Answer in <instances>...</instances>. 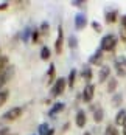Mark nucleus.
<instances>
[{
    "instance_id": "dca6fc26",
    "label": "nucleus",
    "mask_w": 126,
    "mask_h": 135,
    "mask_svg": "<svg viewBox=\"0 0 126 135\" xmlns=\"http://www.w3.org/2000/svg\"><path fill=\"white\" fill-rule=\"evenodd\" d=\"M92 110H94V121H95V123H101V121H103V118H104L103 109L100 107V106H97V107H94Z\"/></svg>"
},
{
    "instance_id": "20e7f679",
    "label": "nucleus",
    "mask_w": 126,
    "mask_h": 135,
    "mask_svg": "<svg viewBox=\"0 0 126 135\" xmlns=\"http://www.w3.org/2000/svg\"><path fill=\"white\" fill-rule=\"evenodd\" d=\"M22 107H13L10 109L6 113H3L2 115V121H14V120H17L19 117H22Z\"/></svg>"
},
{
    "instance_id": "ddd939ff",
    "label": "nucleus",
    "mask_w": 126,
    "mask_h": 135,
    "mask_svg": "<svg viewBox=\"0 0 126 135\" xmlns=\"http://www.w3.org/2000/svg\"><path fill=\"white\" fill-rule=\"evenodd\" d=\"M55 76H56V67L53 64H50L48 71H47V85H50V84L55 82Z\"/></svg>"
},
{
    "instance_id": "4468645a",
    "label": "nucleus",
    "mask_w": 126,
    "mask_h": 135,
    "mask_svg": "<svg viewBox=\"0 0 126 135\" xmlns=\"http://www.w3.org/2000/svg\"><path fill=\"white\" fill-rule=\"evenodd\" d=\"M64 103H55L53 106H52V109H50V112H48V115L50 117H55V115H58V113H61L62 110H64Z\"/></svg>"
},
{
    "instance_id": "412c9836",
    "label": "nucleus",
    "mask_w": 126,
    "mask_h": 135,
    "mask_svg": "<svg viewBox=\"0 0 126 135\" xmlns=\"http://www.w3.org/2000/svg\"><path fill=\"white\" fill-rule=\"evenodd\" d=\"M50 56H52L50 48H48V47H42V50H41V59L42 61H48Z\"/></svg>"
},
{
    "instance_id": "c9c22d12",
    "label": "nucleus",
    "mask_w": 126,
    "mask_h": 135,
    "mask_svg": "<svg viewBox=\"0 0 126 135\" xmlns=\"http://www.w3.org/2000/svg\"><path fill=\"white\" fill-rule=\"evenodd\" d=\"M0 51H2V50H0Z\"/></svg>"
},
{
    "instance_id": "4be33fe9",
    "label": "nucleus",
    "mask_w": 126,
    "mask_h": 135,
    "mask_svg": "<svg viewBox=\"0 0 126 135\" xmlns=\"http://www.w3.org/2000/svg\"><path fill=\"white\" fill-rule=\"evenodd\" d=\"M115 89H117V79L115 78H109V81H108V92L114 93Z\"/></svg>"
},
{
    "instance_id": "9b49d317",
    "label": "nucleus",
    "mask_w": 126,
    "mask_h": 135,
    "mask_svg": "<svg viewBox=\"0 0 126 135\" xmlns=\"http://www.w3.org/2000/svg\"><path fill=\"white\" fill-rule=\"evenodd\" d=\"M75 123H76L78 127H84V126H86V123H87V117H86V112H84V110H78V112H76Z\"/></svg>"
},
{
    "instance_id": "6ab92c4d",
    "label": "nucleus",
    "mask_w": 126,
    "mask_h": 135,
    "mask_svg": "<svg viewBox=\"0 0 126 135\" xmlns=\"http://www.w3.org/2000/svg\"><path fill=\"white\" fill-rule=\"evenodd\" d=\"M75 79H76V70L75 68H72L69 73V78H67V85H69L70 89L75 85Z\"/></svg>"
},
{
    "instance_id": "a878e982",
    "label": "nucleus",
    "mask_w": 126,
    "mask_h": 135,
    "mask_svg": "<svg viewBox=\"0 0 126 135\" xmlns=\"http://www.w3.org/2000/svg\"><path fill=\"white\" fill-rule=\"evenodd\" d=\"M122 101H123V95H122V93L114 95V98H112V104H114V106H120V104H122Z\"/></svg>"
},
{
    "instance_id": "72a5a7b5",
    "label": "nucleus",
    "mask_w": 126,
    "mask_h": 135,
    "mask_svg": "<svg viewBox=\"0 0 126 135\" xmlns=\"http://www.w3.org/2000/svg\"><path fill=\"white\" fill-rule=\"evenodd\" d=\"M123 135H126V123H125V126H123Z\"/></svg>"
},
{
    "instance_id": "bb28decb",
    "label": "nucleus",
    "mask_w": 126,
    "mask_h": 135,
    "mask_svg": "<svg viewBox=\"0 0 126 135\" xmlns=\"http://www.w3.org/2000/svg\"><path fill=\"white\" fill-rule=\"evenodd\" d=\"M39 36H41V34H39V30H34V31L31 33V42H34V44L39 42Z\"/></svg>"
},
{
    "instance_id": "c756f323",
    "label": "nucleus",
    "mask_w": 126,
    "mask_h": 135,
    "mask_svg": "<svg viewBox=\"0 0 126 135\" xmlns=\"http://www.w3.org/2000/svg\"><path fill=\"white\" fill-rule=\"evenodd\" d=\"M92 28H94L97 33H100V31H101V25H100L98 22H92Z\"/></svg>"
},
{
    "instance_id": "a211bd4d",
    "label": "nucleus",
    "mask_w": 126,
    "mask_h": 135,
    "mask_svg": "<svg viewBox=\"0 0 126 135\" xmlns=\"http://www.w3.org/2000/svg\"><path fill=\"white\" fill-rule=\"evenodd\" d=\"M8 67H10V59H8V56H2V54H0V75H2Z\"/></svg>"
},
{
    "instance_id": "f8f14e48",
    "label": "nucleus",
    "mask_w": 126,
    "mask_h": 135,
    "mask_svg": "<svg viewBox=\"0 0 126 135\" xmlns=\"http://www.w3.org/2000/svg\"><path fill=\"white\" fill-rule=\"evenodd\" d=\"M125 123H126V110L122 109L115 115V126H125Z\"/></svg>"
},
{
    "instance_id": "6e6552de",
    "label": "nucleus",
    "mask_w": 126,
    "mask_h": 135,
    "mask_svg": "<svg viewBox=\"0 0 126 135\" xmlns=\"http://www.w3.org/2000/svg\"><path fill=\"white\" fill-rule=\"evenodd\" d=\"M89 64H92V65H101L103 67V51L97 50L95 54H92L89 57Z\"/></svg>"
},
{
    "instance_id": "39448f33",
    "label": "nucleus",
    "mask_w": 126,
    "mask_h": 135,
    "mask_svg": "<svg viewBox=\"0 0 126 135\" xmlns=\"http://www.w3.org/2000/svg\"><path fill=\"white\" fill-rule=\"evenodd\" d=\"M62 48H64V31H62V28L61 27H58V36H56V41H55V51H56V54L62 53Z\"/></svg>"
},
{
    "instance_id": "f03ea898",
    "label": "nucleus",
    "mask_w": 126,
    "mask_h": 135,
    "mask_svg": "<svg viewBox=\"0 0 126 135\" xmlns=\"http://www.w3.org/2000/svg\"><path fill=\"white\" fill-rule=\"evenodd\" d=\"M114 67H115V71H117V76L125 78L126 76V57L125 56H117L115 61H114Z\"/></svg>"
},
{
    "instance_id": "473e14b6",
    "label": "nucleus",
    "mask_w": 126,
    "mask_h": 135,
    "mask_svg": "<svg viewBox=\"0 0 126 135\" xmlns=\"http://www.w3.org/2000/svg\"><path fill=\"white\" fill-rule=\"evenodd\" d=\"M122 25H123V27H126V16H123V17H122Z\"/></svg>"
},
{
    "instance_id": "f257e3e1",
    "label": "nucleus",
    "mask_w": 126,
    "mask_h": 135,
    "mask_svg": "<svg viewBox=\"0 0 126 135\" xmlns=\"http://www.w3.org/2000/svg\"><path fill=\"white\" fill-rule=\"evenodd\" d=\"M117 36L115 34H106L103 39H101V44H100V50L101 51H114L115 47H117Z\"/></svg>"
},
{
    "instance_id": "423d86ee",
    "label": "nucleus",
    "mask_w": 126,
    "mask_h": 135,
    "mask_svg": "<svg viewBox=\"0 0 126 135\" xmlns=\"http://www.w3.org/2000/svg\"><path fill=\"white\" fill-rule=\"evenodd\" d=\"M94 96H95V85H94V84H87L83 90L84 103H90V101L94 99Z\"/></svg>"
},
{
    "instance_id": "aec40b11",
    "label": "nucleus",
    "mask_w": 126,
    "mask_h": 135,
    "mask_svg": "<svg viewBox=\"0 0 126 135\" xmlns=\"http://www.w3.org/2000/svg\"><path fill=\"white\" fill-rule=\"evenodd\" d=\"M48 31H50V25L47 22H44L41 25V28H39V34H41L42 37H47L48 36Z\"/></svg>"
},
{
    "instance_id": "7c9ffc66",
    "label": "nucleus",
    "mask_w": 126,
    "mask_h": 135,
    "mask_svg": "<svg viewBox=\"0 0 126 135\" xmlns=\"http://www.w3.org/2000/svg\"><path fill=\"white\" fill-rule=\"evenodd\" d=\"M8 132H10V131H8L6 127H5V129H0V135H8Z\"/></svg>"
},
{
    "instance_id": "f3484780",
    "label": "nucleus",
    "mask_w": 126,
    "mask_h": 135,
    "mask_svg": "<svg viewBox=\"0 0 126 135\" xmlns=\"http://www.w3.org/2000/svg\"><path fill=\"white\" fill-rule=\"evenodd\" d=\"M81 76H83V79L86 82H89V84H90V79H92V76H94L92 68H90V67H84L83 71H81Z\"/></svg>"
},
{
    "instance_id": "0eeeda50",
    "label": "nucleus",
    "mask_w": 126,
    "mask_h": 135,
    "mask_svg": "<svg viewBox=\"0 0 126 135\" xmlns=\"http://www.w3.org/2000/svg\"><path fill=\"white\" fill-rule=\"evenodd\" d=\"M13 73H14V68L13 67H8L3 73H2V75H0V89H3V87H5V84L10 81V78L13 76Z\"/></svg>"
},
{
    "instance_id": "2eb2a0df",
    "label": "nucleus",
    "mask_w": 126,
    "mask_h": 135,
    "mask_svg": "<svg viewBox=\"0 0 126 135\" xmlns=\"http://www.w3.org/2000/svg\"><path fill=\"white\" fill-rule=\"evenodd\" d=\"M55 134V129L50 127L47 123H42L39 126V135H53Z\"/></svg>"
},
{
    "instance_id": "5701e85b",
    "label": "nucleus",
    "mask_w": 126,
    "mask_h": 135,
    "mask_svg": "<svg viewBox=\"0 0 126 135\" xmlns=\"http://www.w3.org/2000/svg\"><path fill=\"white\" fill-rule=\"evenodd\" d=\"M8 96H10V92L5 89V90H0V107L8 101Z\"/></svg>"
},
{
    "instance_id": "cd10ccee",
    "label": "nucleus",
    "mask_w": 126,
    "mask_h": 135,
    "mask_svg": "<svg viewBox=\"0 0 126 135\" xmlns=\"http://www.w3.org/2000/svg\"><path fill=\"white\" fill-rule=\"evenodd\" d=\"M76 45H78L76 37H75V36H70V39H69V47H70V48H76Z\"/></svg>"
},
{
    "instance_id": "9d476101",
    "label": "nucleus",
    "mask_w": 126,
    "mask_h": 135,
    "mask_svg": "<svg viewBox=\"0 0 126 135\" xmlns=\"http://www.w3.org/2000/svg\"><path fill=\"white\" fill-rule=\"evenodd\" d=\"M109 76H111V68L108 67V65H103V67L100 68V73H98V82L108 81Z\"/></svg>"
},
{
    "instance_id": "b1692460",
    "label": "nucleus",
    "mask_w": 126,
    "mask_h": 135,
    "mask_svg": "<svg viewBox=\"0 0 126 135\" xmlns=\"http://www.w3.org/2000/svg\"><path fill=\"white\" fill-rule=\"evenodd\" d=\"M106 22H108V23L117 22V11H109V13L106 14Z\"/></svg>"
},
{
    "instance_id": "1a4fd4ad",
    "label": "nucleus",
    "mask_w": 126,
    "mask_h": 135,
    "mask_svg": "<svg viewBox=\"0 0 126 135\" xmlns=\"http://www.w3.org/2000/svg\"><path fill=\"white\" fill-rule=\"evenodd\" d=\"M87 25V17H86V14H76L75 16V28L76 30H83L84 27Z\"/></svg>"
},
{
    "instance_id": "c85d7f7f",
    "label": "nucleus",
    "mask_w": 126,
    "mask_h": 135,
    "mask_svg": "<svg viewBox=\"0 0 126 135\" xmlns=\"http://www.w3.org/2000/svg\"><path fill=\"white\" fill-rule=\"evenodd\" d=\"M120 37H122V41L126 42V27H120Z\"/></svg>"
},
{
    "instance_id": "7ed1b4c3",
    "label": "nucleus",
    "mask_w": 126,
    "mask_h": 135,
    "mask_svg": "<svg viewBox=\"0 0 126 135\" xmlns=\"http://www.w3.org/2000/svg\"><path fill=\"white\" fill-rule=\"evenodd\" d=\"M66 87H67V81L64 79V78H59V79H56L55 84H53V87H52V96L56 98V96H59V95L64 93V90H66Z\"/></svg>"
},
{
    "instance_id": "2f4dec72",
    "label": "nucleus",
    "mask_w": 126,
    "mask_h": 135,
    "mask_svg": "<svg viewBox=\"0 0 126 135\" xmlns=\"http://www.w3.org/2000/svg\"><path fill=\"white\" fill-rule=\"evenodd\" d=\"M6 8H8V3H5V2H3V3L0 5V9H6Z\"/></svg>"
},
{
    "instance_id": "f704fd0d",
    "label": "nucleus",
    "mask_w": 126,
    "mask_h": 135,
    "mask_svg": "<svg viewBox=\"0 0 126 135\" xmlns=\"http://www.w3.org/2000/svg\"><path fill=\"white\" fill-rule=\"evenodd\" d=\"M84 135H92L90 132H84Z\"/></svg>"
},
{
    "instance_id": "393cba45",
    "label": "nucleus",
    "mask_w": 126,
    "mask_h": 135,
    "mask_svg": "<svg viewBox=\"0 0 126 135\" xmlns=\"http://www.w3.org/2000/svg\"><path fill=\"white\" fill-rule=\"evenodd\" d=\"M104 135H118V131H117L115 126L109 124V126L106 127V131H104Z\"/></svg>"
}]
</instances>
